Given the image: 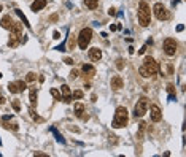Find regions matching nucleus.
<instances>
[{"mask_svg": "<svg viewBox=\"0 0 186 157\" xmlns=\"http://www.w3.org/2000/svg\"><path fill=\"white\" fill-rule=\"evenodd\" d=\"M127 121H129V114H127L126 107H118L116 111H115V116H113V121H111V127H113V129L126 127V125H127Z\"/></svg>", "mask_w": 186, "mask_h": 157, "instance_id": "nucleus-1", "label": "nucleus"}, {"mask_svg": "<svg viewBox=\"0 0 186 157\" xmlns=\"http://www.w3.org/2000/svg\"><path fill=\"white\" fill-rule=\"evenodd\" d=\"M138 22L142 27H148L151 24V10L147 2H140L138 5Z\"/></svg>", "mask_w": 186, "mask_h": 157, "instance_id": "nucleus-2", "label": "nucleus"}, {"mask_svg": "<svg viewBox=\"0 0 186 157\" xmlns=\"http://www.w3.org/2000/svg\"><path fill=\"white\" fill-rule=\"evenodd\" d=\"M91 38H92V30L89 27H84L81 29V32H79L78 35V46L81 49H86L91 43Z\"/></svg>", "mask_w": 186, "mask_h": 157, "instance_id": "nucleus-3", "label": "nucleus"}, {"mask_svg": "<svg viewBox=\"0 0 186 157\" xmlns=\"http://www.w3.org/2000/svg\"><path fill=\"white\" fill-rule=\"evenodd\" d=\"M148 111V100L147 97H142L137 103H135V108H134V116L135 117H142L145 116V113Z\"/></svg>", "mask_w": 186, "mask_h": 157, "instance_id": "nucleus-4", "label": "nucleus"}, {"mask_svg": "<svg viewBox=\"0 0 186 157\" xmlns=\"http://www.w3.org/2000/svg\"><path fill=\"white\" fill-rule=\"evenodd\" d=\"M153 11H154V16L159 19V21H167L169 19V11L167 8L162 5V3H156L153 7Z\"/></svg>", "mask_w": 186, "mask_h": 157, "instance_id": "nucleus-5", "label": "nucleus"}, {"mask_svg": "<svg viewBox=\"0 0 186 157\" xmlns=\"http://www.w3.org/2000/svg\"><path fill=\"white\" fill-rule=\"evenodd\" d=\"M177 41L174 40V38H166V41H164V52L172 57V56H175L177 54Z\"/></svg>", "mask_w": 186, "mask_h": 157, "instance_id": "nucleus-6", "label": "nucleus"}, {"mask_svg": "<svg viewBox=\"0 0 186 157\" xmlns=\"http://www.w3.org/2000/svg\"><path fill=\"white\" fill-rule=\"evenodd\" d=\"M143 67L151 73V76L156 75V73L159 72V63H157L153 57H150V56H148V57H145V60H143Z\"/></svg>", "mask_w": 186, "mask_h": 157, "instance_id": "nucleus-7", "label": "nucleus"}, {"mask_svg": "<svg viewBox=\"0 0 186 157\" xmlns=\"http://www.w3.org/2000/svg\"><path fill=\"white\" fill-rule=\"evenodd\" d=\"M61 100L64 102V103H70L73 98H72V90H70V87L67 86V84H64L62 87H61Z\"/></svg>", "mask_w": 186, "mask_h": 157, "instance_id": "nucleus-8", "label": "nucleus"}, {"mask_svg": "<svg viewBox=\"0 0 186 157\" xmlns=\"http://www.w3.org/2000/svg\"><path fill=\"white\" fill-rule=\"evenodd\" d=\"M150 114H151V121L153 122H159L162 119V113H161L157 105H151L150 107Z\"/></svg>", "mask_w": 186, "mask_h": 157, "instance_id": "nucleus-9", "label": "nucleus"}, {"mask_svg": "<svg viewBox=\"0 0 186 157\" xmlns=\"http://www.w3.org/2000/svg\"><path fill=\"white\" fill-rule=\"evenodd\" d=\"M89 57L92 62H99L102 59V51L99 48H91L89 49Z\"/></svg>", "mask_w": 186, "mask_h": 157, "instance_id": "nucleus-10", "label": "nucleus"}, {"mask_svg": "<svg viewBox=\"0 0 186 157\" xmlns=\"http://www.w3.org/2000/svg\"><path fill=\"white\" fill-rule=\"evenodd\" d=\"M75 114L76 117H81V119H88V116H84V105L83 103H75Z\"/></svg>", "mask_w": 186, "mask_h": 157, "instance_id": "nucleus-11", "label": "nucleus"}, {"mask_svg": "<svg viewBox=\"0 0 186 157\" xmlns=\"http://www.w3.org/2000/svg\"><path fill=\"white\" fill-rule=\"evenodd\" d=\"M110 86L113 90H119L123 87V80H121V76H113L111 78V81H110Z\"/></svg>", "mask_w": 186, "mask_h": 157, "instance_id": "nucleus-12", "label": "nucleus"}, {"mask_svg": "<svg viewBox=\"0 0 186 157\" xmlns=\"http://www.w3.org/2000/svg\"><path fill=\"white\" fill-rule=\"evenodd\" d=\"M21 41H22V37H18V35H15V33H11V32H10V40H8L10 48H16Z\"/></svg>", "mask_w": 186, "mask_h": 157, "instance_id": "nucleus-13", "label": "nucleus"}, {"mask_svg": "<svg viewBox=\"0 0 186 157\" xmlns=\"http://www.w3.org/2000/svg\"><path fill=\"white\" fill-rule=\"evenodd\" d=\"M10 32L15 33V35H18V37H24V35H22V24H21V22H13Z\"/></svg>", "mask_w": 186, "mask_h": 157, "instance_id": "nucleus-14", "label": "nucleus"}, {"mask_svg": "<svg viewBox=\"0 0 186 157\" xmlns=\"http://www.w3.org/2000/svg\"><path fill=\"white\" fill-rule=\"evenodd\" d=\"M13 22H15V21L11 19V16H3L2 21H0V25H2L5 30H10V29H11V25H13Z\"/></svg>", "mask_w": 186, "mask_h": 157, "instance_id": "nucleus-15", "label": "nucleus"}, {"mask_svg": "<svg viewBox=\"0 0 186 157\" xmlns=\"http://www.w3.org/2000/svg\"><path fill=\"white\" fill-rule=\"evenodd\" d=\"M45 7H46V0H35L30 8H32L34 13H37V11H40V10H43Z\"/></svg>", "mask_w": 186, "mask_h": 157, "instance_id": "nucleus-16", "label": "nucleus"}, {"mask_svg": "<svg viewBox=\"0 0 186 157\" xmlns=\"http://www.w3.org/2000/svg\"><path fill=\"white\" fill-rule=\"evenodd\" d=\"M81 72H83L84 75H88V76H94V75H96V68L92 67V65H89V63H84V65H83Z\"/></svg>", "mask_w": 186, "mask_h": 157, "instance_id": "nucleus-17", "label": "nucleus"}, {"mask_svg": "<svg viewBox=\"0 0 186 157\" xmlns=\"http://www.w3.org/2000/svg\"><path fill=\"white\" fill-rule=\"evenodd\" d=\"M2 125H3L5 129H8V130H10V129L15 130V132H16V130H19V125H18L16 122H11V124H10L8 121H2Z\"/></svg>", "mask_w": 186, "mask_h": 157, "instance_id": "nucleus-18", "label": "nucleus"}, {"mask_svg": "<svg viewBox=\"0 0 186 157\" xmlns=\"http://www.w3.org/2000/svg\"><path fill=\"white\" fill-rule=\"evenodd\" d=\"M29 100H30V105H32V107H37V90H35V87H32V89H30Z\"/></svg>", "mask_w": 186, "mask_h": 157, "instance_id": "nucleus-19", "label": "nucleus"}, {"mask_svg": "<svg viewBox=\"0 0 186 157\" xmlns=\"http://www.w3.org/2000/svg\"><path fill=\"white\" fill-rule=\"evenodd\" d=\"M84 5L89 10H96L97 5H99V0H84Z\"/></svg>", "mask_w": 186, "mask_h": 157, "instance_id": "nucleus-20", "label": "nucleus"}, {"mask_svg": "<svg viewBox=\"0 0 186 157\" xmlns=\"http://www.w3.org/2000/svg\"><path fill=\"white\" fill-rule=\"evenodd\" d=\"M15 11H16V15H18V16H19V18L22 19V22H24V25H25V27H27V29H30V24H29V21H27V18H25V16H24V13H22L21 10H15Z\"/></svg>", "mask_w": 186, "mask_h": 157, "instance_id": "nucleus-21", "label": "nucleus"}, {"mask_svg": "<svg viewBox=\"0 0 186 157\" xmlns=\"http://www.w3.org/2000/svg\"><path fill=\"white\" fill-rule=\"evenodd\" d=\"M8 90H10L11 94H18V92H19L18 84H16V83H8Z\"/></svg>", "mask_w": 186, "mask_h": 157, "instance_id": "nucleus-22", "label": "nucleus"}, {"mask_svg": "<svg viewBox=\"0 0 186 157\" xmlns=\"http://www.w3.org/2000/svg\"><path fill=\"white\" fill-rule=\"evenodd\" d=\"M29 113H30V117H32L34 121H37V122H42V121H43L42 117H40V116L35 113V110H34V108H30V110H29Z\"/></svg>", "mask_w": 186, "mask_h": 157, "instance_id": "nucleus-23", "label": "nucleus"}, {"mask_svg": "<svg viewBox=\"0 0 186 157\" xmlns=\"http://www.w3.org/2000/svg\"><path fill=\"white\" fill-rule=\"evenodd\" d=\"M138 73H140V75H142L143 78H151V73H150V72H148L147 68H145L143 65H142V67L138 68Z\"/></svg>", "mask_w": 186, "mask_h": 157, "instance_id": "nucleus-24", "label": "nucleus"}, {"mask_svg": "<svg viewBox=\"0 0 186 157\" xmlns=\"http://www.w3.org/2000/svg\"><path fill=\"white\" fill-rule=\"evenodd\" d=\"M35 78H37V75H35L34 72H29L27 76H25V81H27V83H32V81H35Z\"/></svg>", "mask_w": 186, "mask_h": 157, "instance_id": "nucleus-25", "label": "nucleus"}, {"mask_svg": "<svg viewBox=\"0 0 186 157\" xmlns=\"http://www.w3.org/2000/svg\"><path fill=\"white\" fill-rule=\"evenodd\" d=\"M18 89H19V92H24L25 89H27V84H25V81H18Z\"/></svg>", "mask_w": 186, "mask_h": 157, "instance_id": "nucleus-26", "label": "nucleus"}, {"mask_svg": "<svg viewBox=\"0 0 186 157\" xmlns=\"http://www.w3.org/2000/svg\"><path fill=\"white\" fill-rule=\"evenodd\" d=\"M11 105H13V108H15V111H21V102L19 100H13Z\"/></svg>", "mask_w": 186, "mask_h": 157, "instance_id": "nucleus-27", "label": "nucleus"}, {"mask_svg": "<svg viewBox=\"0 0 186 157\" xmlns=\"http://www.w3.org/2000/svg\"><path fill=\"white\" fill-rule=\"evenodd\" d=\"M83 92H81V90H75V92L72 94V98H76V100H79V98H83Z\"/></svg>", "mask_w": 186, "mask_h": 157, "instance_id": "nucleus-28", "label": "nucleus"}, {"mask_svg": "<svg viewBox=\"0 0 186 157\" xmlns=\"http://www.w3.org/2000/svg\"><path fill=\"white\" fill-rule=\"evenodd\" d=\"M116 68H118V70H123V68H124V60H123L121 57L116 59Z\"/></svg>", "mask_w": 186, "mask_h": 157, "instance_id": "nucleus-29", "label": "nucleus"}, {"mask_svg": "<svg viewBox=\"0 0 186 157\" xmlns=\"http://www.w3.org/2000/svg\"><path fill=\"white\" fill-rule=\"evenodd\" d=\"M51 95L54 97L56 100H61V92H59L57 89H51Z\"/></svg>", "mask_w": 186, "mask_h": 157, "instance_id": "nucleus-30", "label": "nucleus"}, {"mask_svg": "<svg viewBox=\"0 0 186 157\" xmlns=\"http://www.w3.org/2000/svg\"><path fill=\"white\" fill-rule=\"evenodd\" d=\"M145 129H147V124L142 122V124H140V130H138V133H137L138 138H142V135H143V132H145Z\"/></svg>", "mask_w": 186, "mask_h": 157, "instance_id": "nucleus-31", "label": "nucleus"}, {"mask_svg": "<svg viewBox=\"0 0 186 157\" xmlns=\"http://www.w3.org/2000/svg\"><path fill=\"white\" fill-rule=\"evenodd\" d=\"M52 132H54V135H56V140H57L59 143H65V140H64V138H62V137H61L57 132H56V129H52Z\"/></svg>", "mask_w": 186, "mask_h": 157, "instance_id": "nucleus-32", "label": "nucleus"}, {"mask_svg": "<svg viewBox=\"0 0 186 157\" xmlns=\"http://www.w3.org/2000/svg\"><path fill=\"white\" fill-rule=\"evenodd\" d=\"M167 92H169L170 95H174V92H175V89H174V86H172V84H169V86H167Z\"/></svg>", "mask_w": 186, "mask_h": 157, "instance_id": "nucleus-33", "label": "nucleus"}, {"mask_svg": "<svg viewBox=\"0 0 186 157\" xmlns=\"http://www.w3.org/2000/svg\"><path fill=\"white\" fill-rule=\"evenodd\" d=\"M70 78H72V80L78 78V72H76V70H72V72H70Z\"/></svg>", "mask_w": 186, "mask_h": 157, "instance_id": "nucleus-34", "label": "nucleus"}, {"mask_svg": "<svg viewBox=\"0 0 186 157\" xmlns=\"http://www.w3.org/2000/svg\"><path fill=\"white\" fill-rule=\"evenodd\" d=\"M108 15H110V16H115V15H116V10H115V8H110V10H108Z\"/></svg>", "mask_w": 186, "mask_h": 157, "instance_id": "nucleus-35", "label": "nucleus"}, {"mask_svg": "<svg viewBox=\"0 0 186 157\" xmlns=\"http://www.w3.org/2000/svg\"><path fill=\"white\" fill-rule=\"evenodd\" d=\"M64 62H65V63H67V65H73V60H72L70 57H67V59H65Z\"/></svg>", "mask_w": 186, "mask_h": 157, "instance_id": "nucleus-36", "label": "nucleus"}, {"mask_svg": "<svg viewBox=\"0 0 186 157\" xmlns=\"http://www.w3.org/2000/svg\"><path fill=\"white\" fill-rule=\"evenodd\" d=\"M11 117H13L11 114H10V116H8V114H5V116L2 117V121H10V119H11Z\"/></svg>", "mask_w": 186, "mask_h": 157, "instance_id": "nucleus-37", "label": "nucleus"}, {"mask_svg": "<svg viewBox=\"0 0 186 157\" xmlns=\"http://www.w3.org/2000/svg\"><path fill=\"white\" fill-rule=\"evenodd\" d=\"M5 102H7V98H5V97H3L2 94H0V105H3Z\"/></svg>", "mask_w": 186, "mask_h": 157, "instance_id": "nucleus-38", "label": "nucleus"}, {"mask_svg": "<svg viewBox=\"0 0 186 157\" xmlns=\"http://www.w3.org/2000/svg\"><path fill=\"white\" fill-rule=\"evenodd\" d=\"M54 38H56V40H59V38H61V33H59V32H57V30H56V32H54Z\"/></svg>", "mask_w": 186, "mask_h": 157, "instance_id": "nucleus-39", "label": "nucleus"}, {"mask_svg": "<svg viewBox=\"0 0 186 157\" xmlns=\"http://www.w3.org/2000/svg\"><path fill=\"white\" fill-rule=\"evenodd\" d=\"M145 51H147V45H145V46H142V49H140L138 52H140V54H143V52H145Z\"/></svg>", "mask_w": 186, "mask_h": 157, "instance_id": "nucleus-40", "label": "nucleus"}, {"mask_svg": "<svg viewBox=\"0 0 186 157\" xmlns=\"http://www.w3.org/2000/svg\"><path fill=\"white\" fill-rule=\"evenodd\" d=\"M183 29H184V27H183V25L180 24V25H178V27H177V32H183Z\"/></svg>", "mask_w": 186, "mask_h": 157, "instance_id": "nucleus-41", "label": "nucleus"}, {"mask_svg": "<svg viewBox=\"0 0 186 157\" xmlns=\"http://www.w3.org/2000/svg\"><path fill=\"white\" fill-rule=\"evenodd\" d=\"M2 10H3V7H2V5H0V11H2Z\"/></svg>", "mask_w": 186, "mask_h": 157, "instance_id": "nucleus-42", "label": "nucleus"}]
</instances>
